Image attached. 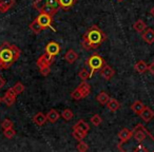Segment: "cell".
<instances>
[{"mask_svg":"<svg viewBox=\"0 0 154 152\" xmlns=\"http://www.w3.org/2000/svg\"><path fill=\"white\" fill-rule=\"evenodd\" d=\"M107 39L105 32L98 28L97 26H92L87 30L82 38V47L85 50H95L99 48Z\"/></svg>","mask_w":154,"mask_h":152,"instance_id":"1","label":"cell"},{"mask_svg":"<svg viewBox=\"0 0 154 152\" xmlns=\"http://www.w3.org/2000/svg\"><path fill=\"white\" fill-rule=\"evenodd\" d=\"M20 49L15 45L3 42L0 45V64L2 70L10 69L20 57Z\"/></svg>","mask_w":154,"mask_h":152,"instance_id":"2","label":"cell"},{"mask_svg":"<svg viewBox=\"0 0 154 152\" xmlns=\"http://www.w3.org/2000/svg\"><path fill=\"white\" fill-rule=\"evenodd\" d=\"M132 137L139 144V146H141L143 149V151H150L147 149V147L145 146V144H147V141H149L151 145L154 146V136L145 128L143 124H137L134 127V129L132 130ZM147 146H149L147 144Z\"/></svg>","mask_w":154,"mask_h":152,"instance_id":"3","label":"cell"},{"mask_svg":"<svg viewBox=\"0 0 154 152\" xmlns=\"http://www.w3.org/2000/svg\"><path fill=\"white\" fill-rule=\"evenodd\" d=\"M87 64H88L89 68L91 69L90 76L92 77L94 73H96L97 71H99L103 67V64H106V61H105V59L99 55V54L94 53L92 56H90V57L88 58V60H87Z\"/></svg>","mask_w":154,"mask_h":152,"instance_id":"4","label":"cell"},{"mask_svg":"<svg viewBox=\"0 0 154 152\" xmlns=\"http://www.w3.org/2000/svg\"><path fill=\"white\" fill-rule=\"evenodd\" d=\"M32 7L34 8L35 10H37L39 13L48 14V15L52 16V17H54L58 12V10L53 8L52 5H48V3H45V2H39L37 0H35L34 2H33Z\"/></svg>","mask_w":154,"mask_h":152,"instance_id":"5","label":"cell"},{"mask_svg":"<svg viewBox=\"0 0 154 152\" xmlns=\"http://www.w3.org/2000/svg\"><path fill=\"white\" fill-rule=\"evenodd\" d=\"M35 19L38 21V23L40 24L41 28H42L43 30H47V29H53L52 28V23H53V17H52V16L48 15V14L39 13V15L37 16Z\"/></svg>","mask_w":154,"mask_h":152,"instance_id":"6","label":"cell"},{"mask_svg":"<svg viewBox=\"0 0 154 152\" xmlns=\"http://www.w3.org/2000/svg\"><path fill=\"white\" fill-rule=\"evenodd\" d=\"M54 57H55V56H52V55H50L49 53L45 52V53L39 56L38 59H37V61H36L37 67H38L39 69L45 68V67H51V64L54 62Z\"/></svg>","mask_w":154,"mask_h":152,"instance_id":"7","label":"cell"},{"mask_svg":"<svg viewBox=\"0 0 154 152\" xmlns=\"http://www.w3.org/2000/svg\"><path fill=\"white\" fill-rule=\"evenodd\" d=\"M16 97H17V94L15 93V91L13 90V88H10L5 91V95L1 98H2V103H5V106L11 107V106H13L15 104Z\"/></svg>","mask_w":154,"mask_h":152,"instance_id":"8","label":"cell"},{"mask_svg":"<svg viewBox=\"0 0 154 152\" xmlns=\"http://www.w3.org/2000/svg\"><path fill=\"white\" fill-rule=\"evenodd\" d=\"M60 50H61V47H60L59 43L56 42V41H50V42L45 45V51L47 52V53H49L50 55L56 56L60 53Z\"/></svg>","mask_w":154,"mask_h":152,"instance_id":"9","label":"cell"},{"mask_svg":"<svg viewBox=\"0 0 154 152\" xmlns=\"http://www.w3.org/2000/svg\"><path fill=\"white\" fill-rule=\"evenodd\" d=\"M99 71H100V76L106 80H110L115 75V70L107 64H103V67Z\"/></svg>","mask_w":154,"mask_h":152,"instance_id":"10","label":"cell"},{"mask_svg":"<svg viewBox=\"0 0 154 152\" xmlns=\"http://www.w3.org/2000/svg\"><path fill=\"white\" fill-rule=\"evenodd\" d=\"M118 137H119V145H118V148H119L125 143H128L130 141V138L132 137V131L127 128H122L118 132Z\"/></svg>","mask_w":154,"mask_h":152,"instance_id":"11","label":"cell"},{"mask_svg":"<svg viewBox=\"0 0 154 152\" xmlns=\"http://www.w3.org/2000/svg\"><path fill=\"white\" fill-rule=\"evenodd\" d=\"M141 38L148 45L154 43V30L153 29L147 28L145 30V32L141 33Z\"/></svg>","mask_w":154,"mask_h":152,"instance_id":"12","label":"cell"},{"mask_svg":"<svg viewBox=\"0 0 154 152\" xmlns=\"http://www.w3.org/2000/svg\"><path fill=\"white\" fill-rule=\"evenodd\" d=\"M15 0H0V13H7L15 5Z\"/></svg>","mask_w":154,"mask_h":152,"instance_id":"13","label":"cell"},{"mask_svg":"<svg viewBox=\"0 0 154 152\" xmlns=\"http://www.w3.org/2000/svg\"><path fill=\"white\" fill-rule=\"evenodd\" d=\"M139 116H140V118L145 123H149L154 118V111L151 109V108L145 107V109L143 110V112H141Z\"/></svg>","mask_w":154,"mask_h":152,"instance_id":"14","label":"cell"},{"mask_svg":"<svg viewBox=\"0 0 154 152\" xmlns=\"http://www.w3.org/2000/svg\"><path fill=\"white\" fill-rule=\"evenodd\" d=\"M78 53L75 52L73 49H70L66 51V53L64 54V60H66L68 64H74L77 59H78Z\"/></svg>","mask_w":154,"mask_h":152,"instance_id":"15","label":"cell"},{"mask_svg":"<svg viewBox=\"0 0 154 152\" xmlns=\"http://www.w3.org/2000/svg\"><path fill=\"white\" fill-rule=\"evenodd\" d=\"M145 104L141 101H135L134 103L131 105V110L133 111V113L136 114V115H140V113L143 112V110L145 109Z\"/></svg>","mask_w":154,"mask_h":152,"instance_id":"16","label":"cell"},{"mask_svg":"<svg viewBox=\"0 0 154 152\" xmlns=\"http://www.w3.org/2000/svg\"><path fill=\"white\" fill-rule=\"evenodd\" d=\"M45 115H47L48 122L51 123V124H55L60 117V114L58 113V111L56 109H51Z\"/></svg>","mask_w":154,"mask_h":152,"instance_id":"17","label":"cell"},{"mask_svg":"<svg viewBox=\"0 0 154 152\" xmlns=\"http://www.w3.org/2000/svg\"><path fill=\"white\" fill-rule=\"evenodd\" d=\"M33 122H34V124H36L37 126H43V125L48 122L47 115L43 114L42 112H38V113L35 114L34 117H33Z\"/></svg>","mask_w":154,"mask_h":152,"instance_id":"18","label":"cell"},{"mask_svg":"<svg viewBox=\"0 0 154 152\" xmlns=\"http://www.w3.org/2000/svg\"><path fill=\"white\" fill-rule=\"evenodd\" d=\"M77 88H78V90L82 92V97H84V98L85 97H87L91 93V86L87 82V80L86 82L82 80V82H80L79 86H77Z\"/></svg>","mask_w":154,"mask_h":152,"instance_id":"19","label":"cell"},{"mask_svg":"<svg viewBox=\"0 0 154 152\" xmlns=\"http://www.w3.org/2000/svg\"><path fill=\"white\" fill-rule=\"evenodd\" d=\"M106 107H107V109L109 110L110 112H116L120 108V104H119V101H118L117 99L110 98L109 101H108Z\"/></svg>","mask_w":154,"mask_h":152,"instance_id":"20","label":"cell"},{"mask_svg":"<svg viewBox=\"0 0 154 152\" xmlns=\"http://www.w3.org/2000/svg\"><path fill=\"white\" fill-rule=\"evenodd\" d=\"M88 133H86L85 131L80 130V129H77V128H73V131H72V136L74 137L76 141H84V138L87 136Z\"/></svg>","mask_w":154,"mask_h":152,"instance_id":"21","label":"cell"},{"mask_svg":"<svg viewBox=\"0 0 154 152\" xmlns=\"http://www.w3.org/2000/svg\"><path fill=\"white\" fill-rule=\"evenodd\" d=\"M134 69L139 74H143L146 71H148V64H146L143 60H138V61L134 64Z\"/></svg>","mask_w":154,"mask_h":152,"instance_id":"22","label":"cell"},{"mask_svg":"<svg viewBox=\"0 0 154 152\" xmlns=\"http://www.w3.org/2000/svg\"><path fill=\"white\" fill-rule=\"evenodd\" d=\"M76 1L77 0H58L60 9L64 10V11H68L70 8H72L76 3Z\"/></svg>","mask_w":154,"mask_h":152,"instance_id":"23","label":"cell"},{"mask_svg":"<svg viewBox=\"0 0 154 152\" xmlns=\"http://www.w3.org/2000/svg\"><path fill=\"white\" fill-rule=\"evenodd\" d=\"M133 28H134V30L136 31V32L143 33V32H145V30L147 29V24H146L145 21H143L141 19H138L134 22Z\"/></svg>","mask_w":154,"mask_h":152,"instance_id":"24","label":"cell"},{"mask_svg":"<svg viewBox=\"0 0 154 152\" xmlns=\"http://www.w3.org/2000/svg\"><path fill=\"white\" fill-rule=\"evenodd\" d=\"M73 128H77V129H80V130L85 131L86 133H88L90 131V126L88 125V123H86L85 120L80 119L76 123V124L73 126Z\"/></svg>","mask_w":154,"mask_h":152,"instance_id":"25","label":"cell"},{"mask_svg":"<svg viewBox=\"0 0 154 152\" xmlns=\"http://www.w3.org/2000/svg\"><path fill=\"white\" fill-rule=\"evenodd\" d=\"M109 99H110V96L108 95L107 92H100L96 96V101L103 106L107 105V103H108V101H109Z\"/></svg>","mask_w":154,"mask_h":152,"instance_id":"26","label":"cell"},{"mask_svg":"<svg viewBox=\"0 0 154 152\" xmlns=\"http://www.w3.org/2000/svg\"><path fill=\"white\" fill-rule=\"evenodd\" d=\"M29 28H30V30L32 31L33 33H35V34H39V33H40L41 31L43 30V29L41 28V26L38 23V21H37L36 19H34L32 22H31L30 26H29Z\"/></svg>","mask_w":154,"mask_h":152,"instance_id":"27","label":"cell"},{"mask_svg":"<svg viewBox=\"0 0 154 152\" xmlns=\"http://www.w3.org/2000/svg\"><path fill=\"white\" fill-rule=\"evenodd\" d=\"M61 117L63 118L66 122H69V120H72V118L74 117V113H73V111L71 109H69V108H66V109L62 110Z\"/></svg>","mask_w":154,"mask_h":152,"instance_id":"28","label":"cell"},{"mask_svg":"<svg viewBox=\"0 0 154 152\" xmlns=\"http://www.w3.org/2000/svg\"><path fill=\"white\" fill-rule=\"evenodd\" d=\"M12 88H13V90L15 91L16 94L19 95V94H21V93L23 92L24 89H26V87L23 86V84H22V82H16V84L14 85V86L12 87Z\"/></svg>","mask_w":154,"mask_h":152,"instance_id":"29","label":"cell"},{"mask_svg":"<svg viewBox=\"0 0 154 152\" xmlns=\"http://www.w3.org/2000/svg\"><path fill=\"white\" fill-rule=\"evenodd\" d=\"M78 76H79V77L82 78V80H84V82H86V80H88L91 78L90 73L88 72L87 69H82V70L79 71V73H78Z\"/></svg>","mask_w":154,"mask_h":152,"instance_id":"30","label":"cell"},{"mask_svg":"<svg viewBox=\"0 0 154 152\" xmlns=\"http://www.w3.org/2000/svg\"><path fill=\"white\" fill-rule=\"evenodd\" d=\"M3 135H5L7 138L11 139L16 135V131L13 129V127H11V128H8V129H5V130H3Z\"/></svg>","mask_w":154,"mask_h":152,"instance_id":"31","label":"cell"},{"mask_svg":"<svg viewBox=\"0 0 154 152\" xmlns=\"http://www.w3.org/2000/svg\"><path fill=\"white\" fill-rule=\"evenodd\" d=\"M39 2H45V3H48V5H52L53 8L57 9L59 11L60 7H59V2H58V0H37Z\"/></svg>","mask_w":154,"mask_h":152,"instance_id":"32","label":"cell"},{"mask_svg":"<svg viewBox=\"0 0 154 152\" xmlns=\"http://www.w3.org/2000/svg\"><path fill=\"white\" fill-rule=\"evenodd\" d=\"M13 122H12L10 118H5V119L1 122V128H2V130H5V129L8 128H11V127H13Z\"/></svg>","mask_w":154,"mask_h":152,"instance_id":"33","label":"cell"},{"mask_svg":"<svg viewBox=\"0 0 154 152\" xmlns=\"http://www.w3.org/2000/svg\"><path fill=\"white\" fill-rule=\"evenodd\" d=\"M71 97H72L73 99H75V101H79V99L84 98V97H82V92L78 90V88H76L74 91H72V93H71Z\"/></svg>","mask_w":154,"mask_h":152,"instance_id":"34","label":"cell"},{"mask_svg":"<svg viewBox=\"0 0 154 152\" xmlns=\"http://www.w3.org/2000/svg\"><path fill=\"white\" fill-rule=\"evenodd\" d=\"M101 122H103V119H101L99 114H94V115L91 117V123H92L94 126H99V125L101 124Z\"/></svg>","mask_w":154,"mask_h":152,"instance_id":"35","label":"cell"},{"mask_svg":"<svg viewBox=\"0 0 154 152\" xmlns=\"http://www.w3.org/2000/svg\"><path fill=\"white\" fill-rule=\"evenodd\" d=\"M77 150H78L79 152H86L89 150V147L84 141H79V143H78V145H77Z\"/></svg>","mask_w":154,"mask_h":152,"instance_id":"36","label":"cell"},{"mask_svg":"<svg viewBox=\"0 0 154 152\" xmlns=\"http://www.w3.org/2000/svg\"><path fill=\"white\" fill-rule=\"evenodd\" d=\"M50 67H45V68H40L39 69V72H40V74L42 75V76H48V75L50 74Z\"/></svg>","mask_w":154,"mask_h":152,"instance_id":"37","label":"cell"},{"mask_svg":"<svg viewBox=\"0 0 154 152\" xmlns=\"http://www.w3.org/2000/svg\"><path fill=\"white\" fill-rule=\"evenodd\" d=\"M148 71H149L151 74H154V61L148 64Z\"/></svg>","mask_w":154,"mask_h":152,"instance_id":"38","label":"cell"},{"mask_svg":"<svg viewBox=\"0 0 154 152\" xmlns=\"http://www.w3.org/2000/svg\"><path fill=\"white\" fill-rule=\"evenodd\" d=\"M5 86V79L0 75V90H1Z\"/></svg>","mask_w":154,"mask_h":152,"instance_id":"39","label":"cell"},{"mask_svg":"<svg viewBox=\"0 0 154 152\" xmlns=\"http://www.w3.org/2000/svg\"><path fill=\"white\" fill-rule=\"evenodd\" d=\"M150 14H151V15H152V16H153V17H154V7H153V8H152V9H151V11H150Z\"/></svg>","mask_w":154,"mask_h":152,"instance_id":"40","label":"cell"},{"mask_svg":"<svg viewBox=\"0 0 154 152\" xmlns=\"http://www.w3.org/2000/svg\"><path fill=\"white\" fill-rule=\"evenodd\" d=\"M1 101H2V98H1V97H0V103H1Z\"/></svg>","mask_w":154,"mask_h":152,"instance_id":"41","label":"cell"},{"mask_svg":"<svg viewBox=\"0 0 154 152\" xmlns=\"http://www.w3.org/2000/svg\"><path fill=\"white\" fill-rule=\"evenodd\" d=\"M0 68H1V64H0Z\"/></svg>","mask_w":154,"mask_h":152,"instance_id":"42","label":"cell"},{"mask_svg":"<svg viewBox=\"0 0 154 152\" xmlns=\"http://www.w3.org/2000/svg\"><path fill=\"white\" fill-rule=\"evenodd\" d=\"M119 1H122V0H119Z\"/></svg>","mask_w":154,"mask_h":152,"instance_id":"43","label":"cell"}]
</instances>
